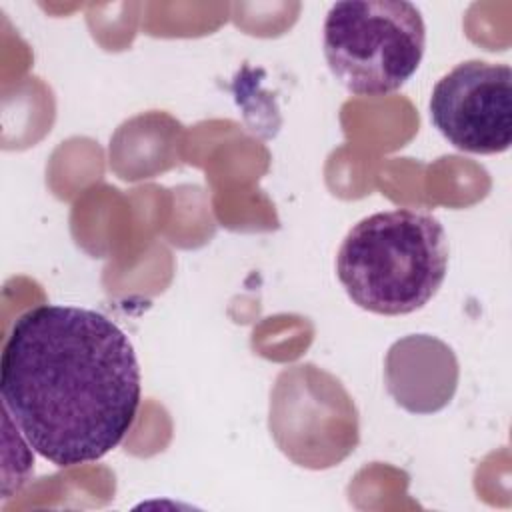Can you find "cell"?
I'll use <instances>...</instances> for the list:
<instances>
[{
  "label": "cell",
  "mask_w": 512,
  "mask_h": 512,
  "mask_svg": "<svg viewBox=\"0 0 512 512\" xmlns=\"http://www.w3.org/2000/svg\"><path fill=\"white\" fill-rule=\"evenodd\" d=\"M0 396L26 444L70 468L104 458L134 426L140 366L104 314L42 304L20 314L2 348Z\"/></svg>",
  "instance_id": "6da1fadb"
},
{
  "label": "cell",
  "mask_w": 512,
  "mask_h": 512,
  "mask_svg": "<svg viewBox=\"0 0 512 512\" xmlns=\"http://www.w3.org/2000/svg\"><path fill=\"white\" fill-rule=\"evenodd\" d=\"M448 272V238L432 214L396 208L362 218L336 254V276L362 310L402 316L428 304Z\"/></svg>",
  "instance_id": "7a4b0ae2"
},
{
  "label": "cell",
  "mask_w": 512,
  "mask_h": 512,
  "mask_svg": "<svg viewBox=\"0 0 512 512\" xmlns=\"http://www.w3.org/2000/svg\"><path fill=\"white\" fill-rule=\"evenodd\" d=\"M426 48L420 10L404 0H344L324 20V56L354 96H386L418 70Z\"/></svg>",
  "instance_id": "3957f363"
},
{
  "label": "cell",
  "mask_w": 512,
  "mask_h": 512,
  "mask_svg": "<svg viewBox=\"0 0 512 512\" xmlns=\"http://www.w3.org/2000/svg\"><path fill=\"white\" fill-rule=\"evenodd\" d=\"M270 432L298 466L330 468L358 444V412L342 382L314 364L278 374L270 392Z\"/></svg>",
  "instance_id": "277c9868"
},
{
  "label": "cell",
  "mask_w": 512,
  "mask_h": 512,
  "mask_svg": "<svg viewBox=\"0 0 512 512\" xmlns=\"http://www.w3.org/2000/svg\"><path fill=\"white\" fill-rule=\"evenodd\" d=\"M430 120L458 150L500 154L512 144V70L466 60L444 74L430 94Z\"/></svg>",
  "instance_id": "5b68a950"
},
{
  "label": "cell",
  "mask_w": 512,
  "mask_h": 512,
  "mask_svg": "<svg viewBox=\"0 0 512 512\" xmlns=\"http://www.w3.org/2000/svg\"><path fill=\"white\" fill-rule=\"evenodd\" d=\"M384 376L398 406L414 414H432L444 408L456 392L458 360L442 340L412 334L390 346Z\"/></svg>",
  "instance_id": "8992f818"
}]
</instances>
